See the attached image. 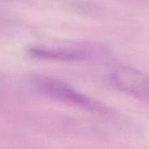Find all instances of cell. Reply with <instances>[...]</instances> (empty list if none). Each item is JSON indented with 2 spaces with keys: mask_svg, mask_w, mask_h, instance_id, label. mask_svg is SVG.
<instances>
[{
  "mask_svg": "<svg viewBox=\"0 0 149 149\" xmlns=\"http://www.w3.org/2000/svg\"><path fill=\"white\" fill-rule=\"evenodd\" d=\"M111 81L119 91L149 103L148 74L131 66H121L112 73Z\"/></svg>",
  "mask_w": 149,
  "mask_h": 149,
  "instance_id": "2",
  "label": "cell"
},
{
  "mask_svg": "<svg viewBox=\"0 0 149 149\" xmlns=\"http://www.w3.org/2000/svg\"><path fill=\"white\" fill-rule=\"evenodd\" d=\"M30 57L38 59H50L61 61L82 60L88 57V52L83 49L72 48H45L31 47L28 50Z\"/></svg>",
  "mask_w": 149,
  "mask_h": 149,
  "instance_id": "3",
  "label": "cell"
},
{
  "mask_svg": "<svg viewBox=\"0 0 149 149\" xmlns=\"http://www.w3.org/2000/svg\"><path fill=\"white\" fill-rule=\"evenodd\" d=\"M34 85L39 93L54 100L82 107L93 113H105L107 112L106 107L100 102L88 98L58 79L38 76L34 79Z\"/></svg>",
  "mask_w": 149,
  "mask_h": 149,
  "instance_id": "1",
  "label": "cell"
}]
</instances>
